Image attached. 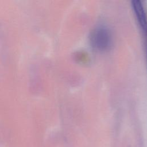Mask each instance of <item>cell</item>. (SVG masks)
<instances>
[{"label": "cell", "instance_id": "cell-1", "mask_svg": "<svg viewBox=\"0 0 147 147\" xmlns=\"http://www.w3.org/2000/svg\"><path fill=\"white\" fill-rule=\"evenodd\" d=\"M90 41L92 47L95 49L99 51H107L111 46V33L107 27L99 26L92 31Z\"/></svg>", "mask_w": 147, "mask_h": 147}, {"label": "cell", "instance_id": "cell-2", "mask_svg": "<svg viewBox=\"0 0 147 147\" xmlns=\"http://www.w3.org/2000/svg\"><path fill=\"white\" fill-rule=\"evenodd\" d=\"M132 6L138 24L146 34L147 33V18L143 5L141 1L134 0L132 1Z\"/></svg>", "mask_w": 147, "mask_h": 147}, {"label": "cell", "instance_id": "cell-3", "mask_svg": "<svg viewBox=\"0 0 147 147\" xmlns=\"http://www.w3.org/2000/svg\"><path fill=\"white\" fill-rule=\"evenodd\" d=\"M146 36H147V33H146Z\"/></svg>", "mask_w": 147, "mask_h": 147}]
</instances>
